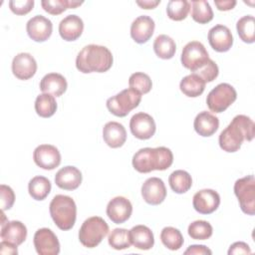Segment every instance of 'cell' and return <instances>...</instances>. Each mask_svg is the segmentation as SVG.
<instances>
[{"mask_svg": "<svg viewBox=\"0 0 255 255\" xmlns=\"http://www.w3.org/2000/svg\"><path fill=\"white\" fill-rule=\"evenodd\" d=\"M153 51L158 58L168 60L174 56L176 44L171 37L161 34L158 35L153 42Z\"/></svg>", "mask_w": 255, "mask_h": 255, "instance_id": "obj_28", "label": "cell"}, {"mask_svg": "<svg viewBox=\"0 0 255 255\" xmlns=\"http://www.w3.org/2000/svg\"><path fill=\"white\" fill-rule=\"evenodd\" d=\"M190 10V3L186 0H170L166 6V14L173 21L184 20Z\"/></svg>", "mask_w": 255, "mask_h": 255, "instance_id": "obj_36", "label": "cell"}, {"mask_svg": "<svg viewBox=\"0 0 255 255\" xmlns=\"http://www.w3.org/2000/svg\"><path fill=\"white\" fill-rule=\"evenodd\" d=\"M33 159L39 167L52 170L61 163V153L59 149L52 144H40L33 152Z\"/></svg>", "mask_w": 255, "mask_h": 255, "instance_id": "obj_12", "label": "cell"}, {"mask_svg": "<svg viewBox=\"0 0 255 255\" xmlns=\"http://www.w3.org/2000/svg\"><path fill=\"white\" fill-rule=\"evenodd\" d=\"M132 166L140 173H148L152 170H165L173 162L172 151L165 146L143 147L132 156Z\"/></svg>", "mask_w": 255, "mask_h": 255, "instance_id": "obj_3", "label": "cell"}, {"mask_svg": "<svg viewBox=\"0 0 255 255\" xmlns=\"http://www.w3.org/2000/svg\"><path fill=\"white\" fill-rule=\"evenodd\" d=\"M234 193L241 210L247 215L255 214V178L253 174L239 178L234 183Z\"/></svg>", "mask_w": 255, "mask_h": 255, "instance_id": "obj_8", "label": "cell"}, {"mask_svg": "<svg viewBox=\"0 0 255 255\" xmlns=\"http://www.w3.org/2000/svg\"><path fill=\"white\" fill-rule=\"evenodd\" d=\"M236 30L240 39L247 44L255 41V19L252 15H246L240 18L236 24Z\"/></svg>", "mask_w": 255, "mask_h": 255, "instance_id": "obj_31", "label": "cell"}, {"mask_svg": "<svg viewBox=\"0 0 255 255\" xmlns=\"http://www.w3.org/2000/svg\"><path fill=\"white\" fill-rule=\"evenodd\" d=\"M205 82L195 74L185 76L179 84L180 91L189 98L199 97L205 90Z\"/></svg>", "mask_w": 255, "mask_h": 255, "instance_id": "obj_27", "label": "cell"}, {"mask_svg": "<svg viewBox=\"0 0 255 255\" xmlns=\"http://www.w3.org/2000/svg\"><path fill=\"white\" fill-rule=\"evenodd\" d=\"M108 233V223L100 216H92L83 222L79 230V240L83 246L94 248L102 242Z\"/></svg>", "mask_w": 255, "mask_h": 255, "instance_id": "obj_5", "label": "cell"}, {"mask_svg": "<svg viewBox=\"0 0 255 255\" xmlns=\"http://www.w3.org/2000/svg\"><path fill=\"white\" fill-rule=\"evenodd\" d=\"M112 52L105 46L90 44L85 46L77 55L76 67L84 73H104L113 66Z\"/></svg>", "mask_w": 255, "mask_h": 255, "instance_id": "obj_2", "label": "cell"}, {"mask_svg": "<svg viewBox=\"0 0 255 255\" xmlns=\"http://www.w3.org/2000/svg\"><path fill=\"white\" fill-rule=\"evenodd\" d=\"M129 129L132 135L138 139H148L156 129L153 118L146 113H137L129 121Z\"/></svg>", "mask_w": 255, "mask_h": 255, "instance_id": "obj_11", "label": "cell"}, {"mask_svg": "<svg viewBox=\"0 0 255 255\" xmlns=\"http://www.w3.org/2000/svg\"><path fill=\"white\" fill-rule=\"evenodd\" d=\"M49 209L50 215L59 229L67 231L73 228L77 218V206L72 197L63 194L54 196Z\"/></svg>", "mask_w": 255, "mask_h": 255, "instance_id": "obj_4", "label": "cell"}, {"mask_svg": "<svg viewBox=\"0 0 255 255\" xmlns=\"http://www.w3.org/2000/svg\"><path fill=\"white\" fill-rule=\"evenodd\" d=\"M191 17L199 24H206L213 19V11L209 3L205 0H195L191 2Z\"/></svg>", "mask_w": 255, "mask_h": 255, "instance_id": "obj_33", "label": "cell"}, {"mask_svg": "<svg viewBox=\"0 0 255 255\" xmlns=\"http://www.w3.org/2000/svg\"><path fill=\"white\" fill-rule=\"evenodd\" d=\"M236 99L237 93L235 89L227 83H221L209 92L206 104L211 112L219 114L227 110Z\"/></svg>", "mask_w": 255, "mask_h": 255, "instance_id": "obj_7", "label": "cell"}, {"mask_svg": "<svg viewBox=\"0 0 255 255\" xmlns=\"http://www.w3.org/2000/svg\"><path fill=\"white\" fill-rule=\"evenodd\" d=\"M109 245L116 250H124L130 247L129 230L125 228H115L108 237Z\"/></svg>", "mask_w": 255, "mask_h": 255, "instance_id": "obj_37", "label": "cell"}, {"mask_svg": "<svg viewBox=\"0 0 255 255\" xmlns=\"http://www.w3.org/2000/svg\"><path fill=\"white\" fill-rule=\"evenodd\" d=\"M67 87L68 84L65 77L58 73H49L40 82V90L54 97L62 96L66 92Z\"/></svg>", "mask_w": 255, "mask_h": 255, "instance_id": "obj_24", "label": "cell"}, {"mask_svg": "<svg viewBox=\"0 0 255 255\" xmlns=\"http://www.w3.org/2000/svg\"><path fill=\"white\" fill-rule=\"evenodd\" d=\"M132 213L130 201L124 196H116L107 205V215L116 224L126 222Z\"/></svg>", "mask_w": 255, "mask_h": 255, "instance_id": "obj_16", "label": "cell"}, {"mask_svg": "<svg viewBox=\"0 0 255 255\" xmlns=\"http://www.w3.org/2000/svg\"><path fill=\"white\" fill-rule=\"evenodd\" d=\"M135 3L142 9H154L160 3V0H137Z\"/></svg>", "mask_w": 255, "mask_h": 255, "instance_id": "obj_47", "label": "cell"}, {"mask_svg": "<svg viewBox=\"0 0 255 255\" xmlns=\"http://www.w3.org/2000/svg\"><path fill=\"white\" fill-rule=\"evenodd\" d=\"M0 201H1V210L5 211L10 209L15 201V193L13 189L5 184L0 185Z\"/></svg>", "mask_w": 255, "mask_h": 255, "instance_id": "obj_42", "label": "cell"}, {"mask_svg": "<svg viewBox=\"0 0 255 255\" xmlns=\"http://www.w3.org/2000/svg\"><path fill=\"white\" fill-rule=\"evenodd\" d=\"M1 239L15 245H21L27 237V228L21 221H8L1 226Z\"/></svg>", "mask_w": 255, "mask_h": 255, "instance_id": "obj_23", "label": "cell"}, {"mask_svg": "<svg viewBox=\"0 0 255 255\" xmlns=\"http://www.w3.org/2000/svg\"><path fill=\"white\" fill-rule=\"evenodd\" d=\"M35 111L41 118L52 117L57 111L55 97L46 93L39 95L35 101Z\"/></svg>", "mask_w": 255, "mask_h": 255, "instance_id": "obj_32", "label": "cell"}, {"mask_svg": "<svg viewBox=\"0 0 255 255\" xmlns=\"http://www.w3.org/2000/svg\"><path fill=\"white\" fill-rule=\"evenodd\" d=\"M180 60L182 66L193 73L209 60V56L202 43L191 41L183 47Z\"/></svg>", "mask_w": 255, "mask_h": 255, "instance_id": "obj_9", "label": "cell"}, {"mask_svg": "<svg viewBox=\"0 0 255 255\" xmlns=\"http://www.w3.org/2000/svg\"><path fill=\"white\" fill-rule=\"evenodd\" d=\"M52 188L50 180L45 176H35L28 183V191L30 196L35 200H44L50 193Z\"/></svg>", "mask_w": 255, "mask_h": 255, "instance_id": "obj_29", "label": "cell"}, {"mask_svg": "<svg viewBox=\"0 0 255 255\" xmlns=\"http://www.w3.org/2000/svg\"><path fill=\"white\" fill-rule=\"evenodd\" d=\"M83 4V1L74 0H43L41 1L42 8L51 15L62 14L67 9H75Z\"/></svg>", "mask_w": 255, "mask_h": 255, "instance_id": "obj_35", "label": "cell"}, {"mask_svg": "<svg viewBox=\"0 0 255 255\" xmlns=\"http://www.w3.org/2000/svg\"><path fill=\"white\" fill-rule=\"evenodd\" d=\"M254 134V122L245 115H238L219 134V146L226 152H235L244 140L251 141Z\"/></svg>", "mask_w": 255, "mask_h": 255, "instance_id": "obj_1", "label": "cell"}, {"mask_svg": "<svg viewBox=\"0 0 255 255\" xmlns=\"http://www.w3.org/2000/svg\"><path fill=\"white\" fill-rule=\"evenodd\" d=\"M34 7V0H11L9 1L10 10L16 15H26Z\"/></svg>", "mask_w": 255, "mask_h": 255, "instance_id": "obj_41", "label": "cell"}, {"mask_svg": "<svg viewBox=\"0 0 255 255\" xmlns=\"http://www.w3.org/2000/svg\"><path fill=\"white\" fill-rule=\"evenodd\" d=\"M131 244L139 250H149L153 247L154 237L152 231L145 225H135L129 230Z\"/></svg>", "mask_w": 255, "mask_h": 255, "instance_id": "obj_26", "label": "cell"}, {"mask_svg": "<svg viewBox=\"0 0 255 255\" xmlns=\"http://www.w3.org/2000/svg\"><path fill=\"white\" fill-rule=\"evenodd\" d=\"M185 255H211L212 251L204 245H190L185 251Z\"/></svg>", "mask_w": 255, "mask_h": 255, "instance_id": "obj_44", "label": "cell"}, {"mask_svg": "<svg viewBox=\"0 0 255 255\" xmlns=\"http://www.w3.org/2000/svg\"><path fill=\"white\" fill-rule=\"evenodd\" d=\"M0 252L2 254H11V255H15L18 253L17 250V245L12 244L8 241H4L2 240V242L0 243Z\"/></svg>", "mask_w": 255, "mask_h": 255, "instance_id": "obj_46", "label": "cell"}, {"mask_svg": "<svg viewBox=\"0 0 255 255\" xmlns=\"http://www.w3.org/2000/svg\"><path fill=\"white\" fill-rule=\"evenodd\" d=\"M154 27V21L149 16H138L130 25V37L137 44L146 43L151 38Z\"/></svg>", "mask_w": 255, "mask_h": 255, "instance_id": "obj_19", "label": "cell"}, {"mask_svg": "<svg viewBox=\"0 0 255 255\" xmlns=\"http://www.w3.org/2000/svg\"><path fill=\"white\" fill-rule=\"evenodd\" d=\"M37 72V62L29 53H19L13 58L12 73L19 80H29Z\"/></svg>", "mask_w": 255, "mask_h": 255, "instance_id": "obj_17", "label": "cell"}, {"mask_svg": "<svg viewBox=\"0 0 255 255\" xmlns=\"http://www.w3.org/2000/svg\"><path fill=\"white\" fill-rule=\"evenodd\" d=\"M103 138L110 147H121L127 140L126 128L118 122H109L103 128Z\"/></svg>", "mask_w": 255, "mask_h": 255, "instance_id": "obj_22", "label": "cell"}, {"mask_svg": "<svg viewBox=\"0 0 255 255\" xmlns=\"http://www.w3.org/2000/svg\"><path fill=\"white\" fill-rule=\"evenodd\" d=\"M168 183L172 191L178 194H182L187 192L192 185L191 175L182 169H177L168 177Z\"/></svg>", "mask_w": 255, "mask_h": 255, "instance_id": "obj_30", "label": "cell"}, {"mask_svg": "<svg viewBox=\"0 0 255 255\" xmlns=\"http://www.w3.org/2000/svg\"><path fill=\"white\" fill-rule=\"evenodd\" d=\"M141 101V95L135 90L128 88L125 89L116 96L107 100V108L111 114L116 117L124 118L135 109Z\"/></svg>", "mask_w": 255, "mask_h": 255, "instance_id": "obj_6", "label": "cell"}, {"mask_svg": "<svg viewBox=\"0 0 255 255\" xmlns=\"http://www.w3.org/2000/svg\"><path fill=\"white\" fill-rule=\"evenodd\" d=\"M193 127L199 135L211 136L219 128V120L213 114L203 111L195 117Z\"/></svg>", "mask_w": 255, "mask_h": 255, "instance_id": "obj_25", "label": "cell"}, {"mask_svg": "<svg viewBox=\"0 0 255 255\" xmlns=\"http://www.w3.org/2000/svg\"><path fill=\"white\" fill-rule=\"evenodd\" d=\"M84 22L77 15L66 16L59 24V34L62 39L68 42L76 41L82 35Z\"/></svg>", "mask_w": 255, "mask_h": 255, "instance_id": "obj_21", "label": "cell"}, {"mask_svg": "<svg viewBox=\"0 0 255 255\" xmlns=\"http://www.w3.org/2000/svg\"><path fill=\"white\" fill-rule=\"evenodd\" d=\"M235 254H251V249L249 245L245 242L239 241L233 243L228 250V255H235Z\"/></svg>", "mask_w": 255, "mask_h": 255, "instance_id": "obj_43", "label": "cell"}, {"mask_svg": "<svg viewBox=\"0 0 255 255\" xmlns=\"http://www.w3.org/2000/svg\"><path fill=\"white\" fill-rule=\"evenodd\" d=\"M34 246L39 255H57L60 253V242L49 228H40L34 234Z\"/></svg>", "mask_w": 255, "mask_h": 255, "instance_id": "obj_10", "label": "cell"}, {"mask_svg": "<svg viewBox=\"0 0 255 255\" xmlns=\"http://www.w3.org/2000/svg\"><path fill=\"white\" fill-rule=\"evenodd\" d=\"M214 4L219 11H229L236 6L237 2L235 0H216L214 1Z\"/></svg>", "mask_w": 255, "mask_h": 255, "instance_id": "obj_45", "label": "cell"}, {"mask_svg": "<svg viewBox=\"0 0 255 255\" xmlns=\"http://www.w3.org/2000/svg\"><path fill=\"white\" fill-rule=\"evenodd\" d=\"M191 74L197 75L205 83H208V82L214 81L217 78V76L219 74V69H218V66L216 65V63L214 61H212L211 59H209L203 66H201L199 69H197L195 72H193Z\"/></svg>", "mask_w": 255, "mask_h": 255, "instance_id": "obj_40", "label": "cell"}, {"mask_svg": "<svg viewBox=\"0 0 255 255\" xmlns=\"http://www.w3.org/2000/svg\"><path fill=\"white\" fill-rule=\"evenodd\" d=\"M128 85L129 88L135 90L140 95L147 94L152 88V82L149 76L141 72L131 74L128 79Z\"/></svg>", "mask_w": 255, "mask_h": 255, "instance_id": "obj_39", "label": "cell"}, {"mask_svg": "<svg viewBox=\"0 0 255 255\" xmlns=\"http://www.w3.org/2000/svg\"><path fill=\"white\" fill-rule=\"evenodd\" d=\"M82 172L76 166L67 165L62 167L55 175L56 185L64 190H75L82 183Z\"/></svg>", "mask_w": 255, "mask_h": 255, "instance_id": "obj_20", "label": "cell"}, {"mask_svg": "<svg viewBox=\"0 0 255 255\" xmlns=\"http://www.w3.org/2000/svg\"><path fill=\"white\" fill-rule=\"evenodd\" d=\"M141 196L150 205L162 203L166 197V188L162 179L149 177L141 185Z\"/></svg>", "mask_w": 255, "mask_h": 255, "instance_id": "obj_13", "label": "cell"}, {"mask_svg": "<svg viewBox=\"0 0 255 255\" xmlns=\"http://www.w3.org/2000/svg\"><path fill=\"white\" fill-rule=\"evenodd\" d=\"M187 232L194 240H206L211 237L213 228L211 224L205 220H196L189 224Z\"/></svg>", "mask_w": 255, "mask_h": 255, "instance_id": "obj_38", "label": "cell"}, {"mask_svg": "<svg viewBox=\"0 0 255 255\" xmlns=\"http://www.w3.org/2000/svg\"><path fill=\"white\" fill-rule=\"evenodd\" d=\"M28 36L35 42H45L53 32V24L51 20L42 16L36 15L32 17L26 25Z\"/></svg>", "mask_w": 255, "mask_h": 255, "instance_id": "obj_14", "label": "cell"}, {"mask_svg": "<svg viewBox=\"0 0 255 255\" xmlns=\"http://www.w3.org/2000/svg\"><path fill=\"white\" fill-rule=\"evenodd\" d=\"M220 204V196L213 189H201L193 195V208L200 214L214 212Z\"/></svg>", "mask_w": 255, "mask_h": 255, "instance_id": "obj_15", "label": "cell"}, {"mask_svg": "<svg viewBox=\"0 0 255 255\" xmlns=\"http://www.w3.org/2000/svg\"><path fill=\"white\" fill-rule=\"evenodd\" d=\"M208 42L211 48L219 53L227 52L233 45V36L228 27L218 24L208 32Z\"/></svg>", "mask_w": 255, "mask_h": 255, "instance_id": "obj_18", "label": "cell"}, {"mask_svg": "<svg viewBox=\"0 0 255 255\" xmlns=\"http://www.w3.org/2000/svg\"><path fill=\"white\" fill-rule=\"evenodd\" d=\"M160 240L162 244L169 250H178L183 245V236L181 232L174 227H164L160 232Z\"/></svg>", "mask_w": 255, "mask_h": 255, "instance_id": "obj_34", "label": "cell"}]
</instances>
